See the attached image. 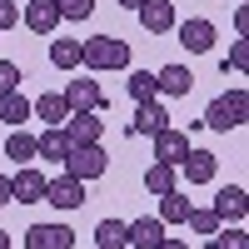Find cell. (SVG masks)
<instances>
[{"instance_id": "4316f807", "label": "cell", "mask_w": 249, "mask_h": 249, "mask_svg": "<svg viewBox=\"0 0 249 249\" xmlns=\"http://www.w3.org/2000/svg\"><path fill=\"white\" fill-rule=\"evenodd\" d=\"M210 249H249V234L239 230V224H219V230L210 234Z\"/></svg>"}, {"instance_id": "8992f818", "label": "cell", "mask_w": 249, "mask_h": 249, "mask_svg": "<svg viewBox=\"0 0 249 249\" xmlns=\"http://www.w3.org/2000/svg\"><path fill=\"white\" fill-rule=\"evenodd\" d=\"M45 204H55V210H80L85 204V179H75V175H55L45 179Z\"/></svg>"}, {"instance_id": "7402d4cb", "label": "cell", "mask_w": 249, "mask_h": 249, "mask_svg": "<svg viewBox=\"0 0 249 249\" xmlns=\"http://www.w3.org/2000/svg\"><path fill=\"white\" fill-rule=\"evenodd\" d=\"M0 120H5L10 130H20V124L30 120V100L20 95V90H15V95H0Z\"/></svg>"}, {"instance_id": "8fae6325", "label": "cell", "mask_w": 249, "mask_h": 249, "mask_svg": "<svg viewBox=\"0 0 249 249\" xmlns=\"http://www.w3.org/2000/svg\"><path fill=\"white\" fill-rule=\"evenodd\" d=\"M20 25L35 30V35H55V30H60V10H55V0H30V5L20 10Z\"/></svg>"}, {"instance_id": "3957f363", "label": "cell", "mask_w": 249, "mask_h": 249, "mask_svg": "<svg viewBox=\"0 0 249 249\" xmlns=\"http://www.w3.org/2000/svg\"><path fill=\"white\" fill-rule=\"evenodd\" d=\"M110 170V155L100 150V144H70V155H65V175H75V179H100Z\"/></svg>"}, {"instance_id": "5bb4252c", "label": "cell", "mask_w": 249, "mask_h": 249, "mask_svg": "<svg viewBox=\"0 0 249 249\" xmlns=\"http://www.w3.org/2000/svg\"><path fill=\"white\" fill-rule=\"evenodd\" d=\"M210 210L219 214V224H239L244 210H249V195H244V184H230V190H219Z\"/></svg>"}, {"instance_id": "603a6c76", "label": "cell", "mask_w": 249, "mask_h": 249, "mask_svg": "<svg viewBox=\"0 0 249 249\" xmlns=\"http://www.w3.org/2000/svg\"><path fill=\"white\" fill-rule=\"evenodd\" d=\"M5 155L15 160V164H35L40 155H35V135H25V130H10V140H5Z\"/></svg>"}, {"instance_id": "484cf974", "label": "cell", "mask_w": 249, "mask_h": 249, "mask_svg": "<svg viewBox=\"0 0 249 249\" xmlns=\"http://www.w3.org/2000/svg\"><path fill=\"white\" fill-rule=\"evenodd\" d=\"M95 244L100 249H124L130 239H124V219H100L95 224Z\"/></svg>"}, {"instance_id": "8d00e7d4", "label": "cell", "mask_w": 249, "mask_h": 249, "mask_svg": "<svg viewBox=\"0 0 249 249\" xmlns=\"http://www.w3.org/2000/svg\"><path fill=\"white\" fill-rule=\"evenodd\" d=\"M120 5H124V10H135V5H140V0H120Z\"/></svg>"}, {"instance_id": "ba28073f", "label": "cell", "mask_w": 249, "mask_h": 249, "mask_svg": "<svg viewBox=\"0 0 249 249\" xmlns=\"http://www.w3.org/2000/svg\"><path fill=\"white\" fill-rule=\"evenodd\" d=\"M179 30V45L190 50V55H210L214 50V20H204V15H190L184 25H175Z\"/></svg>"}, {"instance_id": "1f68e13d", "label": "cell", "mask_w": 249, "mask_h": 249, "mask_svg": "<svg viewBox=\"0 0 249 249\" xmlns=\"http://www.w3.org/2000/svg\"><path fill=\"white\" fill-rule=\"evenodd\" d=\"M10 25H20V5L15 0H0V35H5Z\"/></svg>"}, {"instance_id": "83f0119b", "label": "cell", "mask_w": 249, "mask_h": 249, "mask_svg": "<svg viewBox=\"0 0 249 249\" xmlns=\"http://www.w3.org/2000/svg\"><path fill=\"white\" fill-rule=\"evenodd\" d=\"M184 224H190V230H195L199 239H210V234L219 230V214L210 210V204H195V210H190V219H184Z\"/></svg>"}, {"instance_id": "d590c367", "label": "cell", "mask_w": 249, "mask_h": 249, "mask_svg": "<svg viewBox=\"0 0 249 249\" xmlns=\"http://www.w3.org/2000/svg\"><path fill=\"white\" fill-rule=\"evenodd\" d=\"M0 249H10V234H5V230H0Z\"/></svg>"}, {"instance_id": "ffe728a7", "label": "cell", "mask_w": 249, "mask_h": 249, "mask_svg": "<svg viewBox=\"0 0 249 249\" xmlns=\"http://www.w3.org/2000/svg\"><path fill=\"white\" fill-rule=\"evenodd\" d=\"M144 190H150L155 199L160 195H170V190H179V170H175V164H150V170H144Z\"/></svg>"}, {"instance_id": "5b68a950", "label": "cell", "mask_w": 249, "mask_h": 249, "mask_svg": "<svg viewBox=\"0 0 249 249\" xmlns=\"http://www.w3.org/2000/svg\"><path fill=\"white\" fill-rule=\"evenodd\" d=\"M60 130H65L70 144H100L105 140V120H100V110H70V120Z\"/></svg>"}, {"instance_id": "44dd1931", "label": "cell", "mask_w": 249, "mask_h": 249, "mask_svg": "<svg viewBox=\"0 0 249 249\" xmlns=\"http://www.w3.org/2000/svg\"><path fill=\"white\" fill-rule=\"evenodd\" d=\"M190 210H195V204H190V195H184V190L160 195V224H184V219H190Z\"/></svg>"}, {"instance_id": "2e32d148", "label": "cell", "mask_w": 249, "mask_h": 249, "mask_svg": "<svg viewBox=\"0 0 249 249\" xmlns=\"http://www.w3.org/2000/svg\"><path fill=\"white\" fill-rule=\"evenodd\" d=\"M155 90L179 100V95H190V90H195V75L184 70V65H160V70H155Z\"/></svg>"}, {"instance_id": "cb8c5ba5", "label": "cell", "mask_w": 249, "mask_h": 249, "mask_svg": "<svg viewBox=\"0 0 249 249\" xmlns=\"http://www.w3.org/2000/svg\"><path fill=\"white\" fill-rule=\"evenodd\" d=\"M50 65L55 70H80V40H50Z\"/></svg>"}, {"instance_id": "9c48e42d", "label": "cell", "mask_w": 249, "mask_h": 249, "mask_svg": "<svg viewBox=\"0 0 249 249\" xmlns=\"http://www.w3.org/2000/svg\"><path fill=\"white\" fill-rule=\"evenodd\" d=\"M135 15H140V25L150 30V35H170V30L179 25L170 0H140V5H135Z\"/></svg>"}, {"instance_id": "836d02e7", "label": "cell", "mask_w": 249, "mask_h": 249, "mask_svg": "<svg viewBox=\"0 0 249 249\" xmlns=\"http://www.w3.org/2000/svg\"><path fill=\"white\" fill-rule=\"evenodd\" d=\"M0 204H10V175H0Z\"/></svg>"}, {"instance_id": "d6986e66", "label": "cell", "mask_w": 249, "mask_h": 249, "mask_svg": "<svg viewBox=\"0 0 249 249\" xmlns=\"http://www.w3.org/2000/svg\"><path fill=\"white\" fill-rule=\"evenodd\" d=\"M30 115L45 120V130H50V124H65V120H70V105H65V95H35Z\"/></svg>"}, {"instance_id": "d6a6232c", "label": "cell", "mask_w": 249, "mask_h": 249, "mask_svg": "<svg viewBox=\"0 0 249 249\" xmlns=\"http://www.w3.org/2000/svg\"><path fill=\"white\" fill-rule=\"evenodd\" d=\"M249 30V5H234V35Z\"/></svg>"}, {"instance_id": "9a60e30c", "label": "cell", "mask_w": 249, "mask_h": 249, "mask_svg": "<svg viewBox=\"0 0 249 249\" xmlns=\"http://www.w3.org/2000/svg\"><path fill=\"white\" fill-rule=\"evenodd\" d=\"M164 124H170V110H164L160 100H144L135 110V120H130V135H160Z\"/></svg>"}, {"instance_id": "f1b7e54d", "label": "cell", "mask_w": 249, "mask_h": 249, "mask_svg": "<svg viewBox=\"0 0 249 249\" xmlns=\"http://www.w3.org/2000/svg\"><path fill=\"white\" fill-rule=\"evenodd\" d=\"M60 20H90L95 15V0H55Z\"/></svg>"}, {"instance_id": "d4e9b609", "label": "cell", "mask_w": 249, "mask_h": 249, "mask_svg": "<svg viewBox=\"0 0 249 249\" xmlns=\"http://www.w3.org/2000/svg\"><path fill=\"white\" fill-rule=\"evenodd\" d=\"M124 90H130V100H135V105H144V100H160V90H155V75H150V70H130Z\"/></svg>"}, {"instance_id": "74e56055", "label": "cell", "mask_w": 249, "mask_h": 249, "mask_svg": "<svg viewBox=\"0 0 249 249\" xmlns=\"http://www.w3.org/2000/svg\"><path fill=\"white\" fill-rule=\"evenodd\" d=\"M239 5H244V0H239Z\"/></svg>"}, {"instance_id": "30bf717a", "label": "cell", "mask_w": 249, "mask_h": 249, "mask_svg": "<svg viewBox=\"0 0 249 249\" xmlns=\"http://www.w3.org/2000/svg\"><path fill=\"white\" fill-rule=\"evenodd\" d=\"M75 230L70 224H30L25 230V249H70Z\"/></svg>"}, {"instance_id": "4dcf8cb0", "label": "cell", "mask_w": 249, "mask_h": 249, "mask_svg": "<svg viewBox=\"0 0 249 249\" xmlns=\"http://www.w3.org/2000/svg\"><path fill=\"white\" fill-rule=\"evenodd\" d=\"M20 80H25V75H20L15 60H0V95H15V90H20Z\"/></svg>"}, {"instance_id": "4fadbf2b", "label": "cell", "mask_w": 249, "mask_h": 249, "mask_svg": "<svg viewBox=\"0 0 249 249\" xmlns=\"http://www.w3.org/2000/svg\"><path fill=\"white\" fill-rule=\"evenodd\" d=\"M214 170H219V155L214 150H195V144H190V155L179 160V175L190 179V184H210Z\"/></svg>"}, {"instance_id": "52a82bcc", "label": "cell", "mask_w": 249, "mask_h": 249, "mask_svg": "<svg viewBox=\"0 0 249 249\" xmlns=\"http://www.w3.org/2000/svg\"><path fill=\"white\" fill-rule=\"evenodd\" d=\"M10 204H45V175L35 164H20L10 175Z\"/></svg>"}, {"instance_id": "7c38bea8", "label": "cell", "mask_w": 249, "mask_h": 249, "mask_svg": "<svg viewBox=\"0 0 249 249\" xmlns=\"http://www.w3.org/2000/svg\"><path fill=\"white\" fill-rule=\"evenodd\" d=\"M150 140H155V160L160 164H175V170H179V160L190 155V135H179L175 124H164V130L150 135Z\"/></svg>"}, {"instance_id": "277c9868", "label": "cell", "mask_w": 249, "mask_h": 249, "mask_svg": "<svg viewBox=\"0 0 249 249\" xmlns=\"http://www.w3.org/2000/svg\"><path fill=\"white\" fill-rule=\"evenodd\" d=\"M60 95H65V105H70V110H110V100H105V85H100L95 75H75L70 85L60 90Z\"/></svg>"}, {"instance_id": "e0dca14e", "label": "cell", "mask_w": 249, "mask_h": 249, "mask_svg": "<svg viewBox=\"0 0 249 249\" xmlns=\"http://www.w3.org/2000/svg\"><path fill=\"white\" fill-rule=\"evenodd\" d=\"M124 239H130L135 249H155L160 239H164V224H160V214L150 219V214H144V219H124Z\"/></svg>"}, {"instance_id": "f546056e", "label": "cell", "mask_w": 249, "mask_h": 249, "mask_svg": "<svg viewBox=\"0 0 249 249\" xmlns=\"http://www.w3.org/2000/svg\"><path fill=\"white\" fill-rule=\"evenodd\" d=\"M224 70H239V75L249 70V40H244V35L230 40V60H224Z\"/></svg>"}, {"instance_id": "6da1fadb", "label": "cell", "mask_w": 249, "mask_h": 249, "mask_svg": "<svg viewBox=\"0 0 249 249\" xmlns=\"http://www.w3.org/2000/svg\"><path fill=\"white\" fill-rule=\"evenodd\" d=\"M80 65H85L90 75L124 70L130 65V45H124L120 35H90V40H80Z\"/></svg>"}, {"instance_id": "ac0fdd59", "label": "cell", "mask_w": 249, "mask_h": 249, "mask_svg": "<svg viewBox=\"0 0 249 249\" xmlns=\"http://www.w3.org/2000/svg\"><path fill=\"white\" fill-rule=\"evenodd\" d=\"M35 155H40V160H50V164H65V155H70L65 130H60V124H50L45 135H35Z\"/></svg>"}, {"instance_id": "7a4b0ae2", "label": "cell", "mask_w": 249, "mask_h": 249, "mask_svg": "<svg viewBox=\"0 0 249 249\" xmlns=\"http://www.w3.org/2000/svg\"><path fill=\"white\" fill-rule=\"evenodd\" d=\"M244 120H249V90L234 85V90H224L210 100V110H204V124H210L214 135H230V130H244Z\"/></svg>"}, {"instance_id": "e575fe53", "label": "cell", "mask_w": 249, "mask_h": 249, "mask_svg": "<svg viewBox=\"0 0 249 249\" xmlns=\"http://www.w3.org/2000/svg\"><path fill=\"white\" fill-rule=\"evenodd\" d=\"M155 249H190V244H184V239H160Z\"/></svg>"}]
</instances>
